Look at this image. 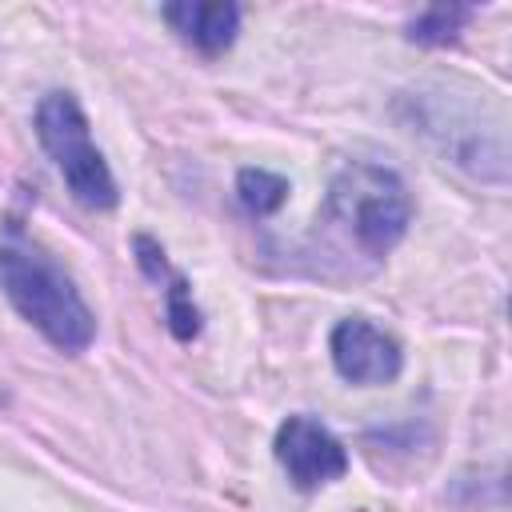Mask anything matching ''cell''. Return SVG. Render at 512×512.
<instances>
[{"label":"cell","mask_w":512,"mask_h":512,"mask_svg":"<svg viewBox=\"0 0 512 512\" xmlns=\"http://www.w3.org/2000/svg\"><path fill=\"white\" fill-rule=\"evenodd\" d=\"M0 292L8 304L60 352L76 356L96 336V316L68 280V272L20 236L0 244Z\"/></svg>","instance_id":"cell-1"},{"label":"cell","mask_w":512,"mask_h":512,"mask_svg":"<svg viewBox=\"0 0 512 512\" xmlns=\"http://www.w3.org/2000/svg\"><path fill=\"white\" fill-rule=\"evenodd\" d=\"M324 224L336 228L364 256L384 260L412 224L408 188L392 168L356 160L332 176L324 196Z\"/></svg>","instance_id":"cell-2"},{"label":"cell","mask_w":512,"mask_h":512,"mask_svg":"<svg viewBox=\"0 0 512 512\" xmlns=\"http://www.w3.org/2000/svg\"><path fill=\"white\" fill-rule=\"evenodd\" d=\"M408 104H412L408 132H420L444 156V164H456L476 180L504 184L508 152H504V132L496 120H484L476 108L444 92H416L408 96Z\"/></svg>","instance_id":"cell-3"},{"label":"cell","mask_w":512,"mask_h":512,"mask_svg":"<svg viewBox=\"0 0 512 512\" xmlns=\"http://www.w3.org/2000/svg\"><path fill=\"white\" fill-rule=\"evenodd\" d=\"M36 136H40V148L52 156L56 172L64 176L68 192L84 208H112L120 200L116 180H112L100 148L92 144L88 116L72 92H48L36 104Z\"/></svg>","instance_id":"cell-4"},{"label":"cell","mask_w":512,"mask_h":512,"mask_svg":"<svg viewBox=\"0 0 512 512\" xmlns=\"http://www.w3.org/2000/svg\"><path fill=\"white\" fill-rule=\"evenodd\" d=\"M272 452H276L280 468L288 472V480L304 492H312L320 484H336L348 472V448L316 416H288L276 428Z\"/></svg>","instance_id":"cell-5"},{"label":"cell","mask_w":512,"mask_h":512,"mask_svg":"<svg viewBox=\"0 0 512 512\" xmlns=\"http://www.w3.org/2000/svg\"><path fill=\"white\" fill-rule=\"evenodd\" d=\"M328 352H332V368L348 380V384H360V388H376V384H392L404 368V352L400 344L368 324L364 316H348L332 328L328 336Z\"/></svg>","instance_id":"cell-6"},{"label":"cell","mask_w":512,"mask_h":512,"mask_svg":"<svg viewBox=\"0 0 512 512\" xmlns=\"http://www.w3.org/2000/svg\"><path fill=\"white\" fill-rule=\"evenodd\" d=\"M160 16L172 24V32L184 44H192L204 56L228 52L240 32V8L220 0H176V4H164Z\"/></svg>","instance_id":"cell-7"},{"label":"cell","mask_w":512,"mask_h":512,"mask_svg":"<svg viewBox=\"0 0 512 512\" xmlns=\"http://www.w3.org/2000/svg\"><path fill=\"white\" fill-rule=\"evenodd\" d=\"M136 264L144 268V276H152L156 284H164V312H168V328L176 340H192L200 336V308L192 304V288L184 280V272H176L164 256V248L152 236H136Z\"/></svg>","instance_id":"cell-8"},{"label":"cell","mask_w":512,"mask_h":512,"mask_svg":"<svg viewBox=\"0 0 512 512\" xmlns=\"http://www.w3.org/2000/svg\"><path fill=\"white\" fill-rule=\"evenodd\" d=\"M468 20H472V8H464V4H436V8H424L408 24V40L424 44V48H440V44H452Z\"/></svg>","instance_id":"cell-9"},{"label":"cell","mask_w":512,"mask_h":512,"mask_svg":"<svg viewBox=\"0 0 512 512\" xmlns=\"http://www.w3.org/2000/svg\"><path fill=\"white\" fill-rule=\"evenodd\" d=\"M236 196L252 216H272L288 200V180L280 172H268V168H240Z\"/></svg>","instance_id":"cell-10"}]
</instances>
